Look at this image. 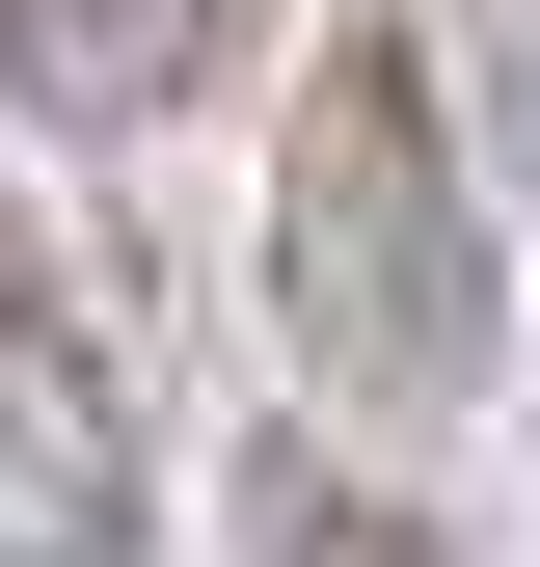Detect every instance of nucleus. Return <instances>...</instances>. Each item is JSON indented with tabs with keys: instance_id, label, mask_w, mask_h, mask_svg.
<instances>
[{
	"instance_id": "f257e3e1",
	"label": "nucleus",
	"mask_w": 540,
	"mask_h": 567,
	"mask_svg": "<svg viewBox=\"0 0 540 567\" xmlns=\"http://www.w3.org/2000/svg\"><path fill=\"white\" fill-rule=\"evenodd\" d=\"M270 324L324 351V405L433 433L487 379V217H459V135L405 82V28H324L298 135H270Z\"/></svg>"
},
{
	"instance_id": "f03ea898",
	"label": "nucleus",
	"mask_w": 540,
	"mask_h": 567,
	"mask_svg": "<svg viewBox=\"0 0 540 567\" xmlns=\"http://www.w3.org/2000/svg\"><path fill=\"white\" fill-rule=\"evenodd\" d=\"M0 567H135V405L0 244Z\"/></svg>"
},
{
	"instance_id": "7ed1b4c3",
	"label": "nucleus",
	"mask_w": 540,
	"mask_h": 567,
	"mask_svg": "<svg viewBox=\"0 0 540 567\" xmlns=\"http://www.w3.org/2000/svg\"><path fill=\"white\" fill-rule=\"evenodd\" d=\"M217 28H243V0H0V82H28L54 135H135V109L217 82Z\"/></svg>"
},
{
	"instance_id": "20e7f679",
	"label": "nucleus",
	"mask_w": 540,
	"mask_h": 567,
	"mask_svg": "<svg viewBox=\"0 0 540 567\" xmlns=\"http://www.w3.org/2000/svg\"><path fill=\"white\" fill-rule=\"evenodd\" d=\"M270 567H433V540H405L378 486H324V460H270Z\"/></svg>"
},
{
	"instance_id": "39448f33",
	"label": "nucleus",
	"mask_w": 540,
	"mask_h": 567,
	"mask_svg": "<svg viewBox=\"0 0 540 567\" xmlns=\"http://www.w3.org/2000/svg\"><path fill=\"white\" fill-rule=\"evenodd\" d=\"M487 82H513V135H540V0H487Z\"/></svg>"
}]
</instances>
